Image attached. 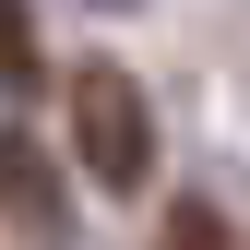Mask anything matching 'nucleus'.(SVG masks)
Wrapping results in <instances>:
<instances>
[{
	"label": "nucleus",
	"instance_id": "nucleus-4",
	"mask_svg": "<svg viewBox=\"0 0 250 250\" xmlns=\"http://www.w3.org/2000/svg\"><path fill=\"white\" fill-rule=\"evenodd\" d=\"M0 83H12V96L36 83V36H24V0H0Z\"/></svg>",
	"mask_w": 250,
	"mask_h": 250
},
{
	"label": "nucleus",
	"instance_id": "nucleus-5",
	"mask_svg": "<svg viewBox=\"0 0 250 250\" xmlns=\"http://www.w3.org/2000/svg\"><path fill=\"white\" fill-rule=\"evenodd\" d=\"M107 12H131V0H107Z\"/></svg>",
	"mask_w": 250,
	"mask_h": 250
},
{
	"label": "nucleus",
	"instance_id": "nucleus-2",
	"mask_svg": "<svg viewBox=\"0 0 250 250\" xmlns=\"http://www.w3.org/2000/svg\"><path fill=\"white\" fill-rule=\"evenodd\" d=\"M0 227H12L24 250H60V238H72V179L48 167V143L24 131V119L0 131Z\"/></svg>",
	"mask_w": 250,
	"mask_h": 250
},
{
	"label": "nucleus",
	"instance_id": "nucleus-3",
	"mask_svg": "<svg viewBox=\"0 0 250 250\" xmlns=\"http://www.w3.org/2000/svg\"><path fill=\"white\" fill-rule=\"evenodd\" d=\"M155 250H227V214H214V203H167Z\"/></svg>",
	"mask_w": 250,
	"mask_h": 250
},
{
	"label": "nucleus",
	"instance_id": "nucleus-1",
	"mask_svg": "<svg viewBox=\"0 0 250 250\" xmlns=\"http://www.w3.org/2000/svg\"><path fill=\"white\" fill-rule=\"evenodd\" d=\"M72 155L96 191H143L155 179V119H143V83L107 72V60H83L72 72Z\"/></svg>",
	"mask_w": 250,
	"mask_h": 250
}]
</instances>
